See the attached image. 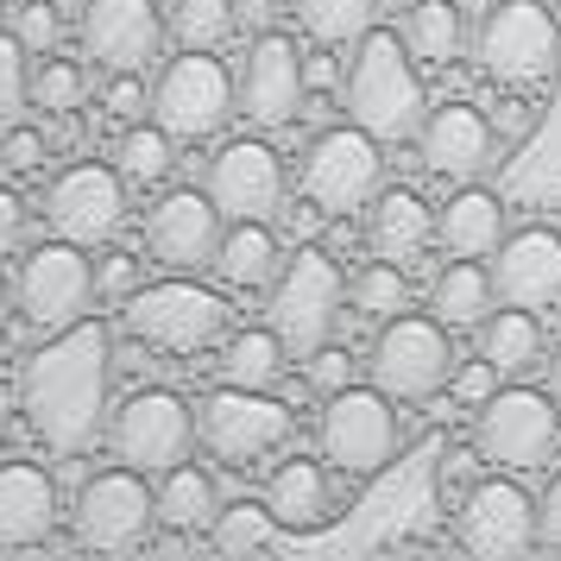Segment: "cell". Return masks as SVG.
Returning <instances> with one entry per match:
<instances>
[{"instance_id": "cell-7", "label": "cell", "mask_w": 561, "mask_h": 561, "mask_svg": "<svg viewBox=\"0 0 561 561\" xmlns=\"http://www.w3.org/2000/svg\"><path fill=\"white\" fill-rule=\"evenodd\" d=\"M398 398L379 385H341L322 398V423H316V448L341 480H373L385 473L398 448H404V423H398Z\"/></svg>"}, {"instance_id": "cell-28", "label": "cell", "mask_w": 561, "mask_h": 561, "mask_svg": "<svg viewBox=\"0 0 561 561\" xmlns=\"http://www.w3.org/2000/svg\"><path fill=\"white\" fill-rule=\"evenodd\" d=\"M473 341H480V359H492L499 366V379H530L536 366H542V354H549V341H542V316L536 309H492L480 329H473Z\"/></svg>"}, {"instance_id": "cell-36", "label": "cell", "mask_w": 561, "mask_h": 561, "mask_svg": "<svg viewBox=\"0 0 561 561\" xmlns=\"http://www.w3.org/2000/svg\"><path fill=\"white\" fill-rule=\"evenodd\" d=\"M26 102L45 107V114H57V121H64V114H82V102H89V64L45 51L26 70Z\"/></svg>"}, {"instance_id": "cell-47", "label": "cell", "mask_w": 561, "mask_h": 561, "mask_svg": "<svg viewBox=\"0 0 561 561\" xmlns=\"http://www.w3.org/2000/svg\"><path fill=\"white\" fill-rule=\"evenodd\" d=\"M272 13H278L272 0H240V26L247 32H272Z\"/></svg>"}, {"instance_id": "cell-18", "label": "cell", "mask_w": 561, "mask_h": 561, "mask_svg": "<svg viewBox=\"0 0 561 561\" xmlns=\"http://www.w3.org/2000/svg\"><path fill=\"white\" fill-rule=\"evenodd\" d=\"M309 102V57L297 51L290 32H253L247 64H240V114L259 133L297 127V114Z\"/></svg>"}, {"instance_id": "cell-9", "label": "cell", "mask_w": 561, "mask_h": 561, "mask_svg": "<svg viewBox=\"0 0 561 561\" xmlns=\"http://www.w3.org/2000/svg\"><path fill=\"white\" fill-rule=\"evenodd\" d=\"M102 304V290H95V259L89 247L77 240H38L26 259H20V278H13V309H20V322H26L38 341L45 334H64L89 322Z\"/></svg>"}, {"instance_id": "cell-45", "label": "cell", "mask_w": 561, "mask_h": 561, "mask_svg": "<svg viewBox=\"0 0 561 561\" xmlns=\"http://www.w3.org/2000/svg\"><path fill=\"white\" fill-rule=\"evenodd\" d=\"M448 391H455V404H467V410H480L485 398H492V391H499V366H492V359H467V366H455V385H448Z\"/></svg>"}, {"instance_id": "cell-43", "label": "cell", "mask_w": 561, "mask_h": 561, "mask_svg": "<svg viewBox=\"0 0 561 561\" xmlns=\"http://www.w3.org/2000/svg\"><path fill=\"white\" fill-rule=\"evenodd\" d=\"M304 379L316 385L322 398H329V391H341V385H354V354L329 341V347H316V354L304 359Z\"/></svg>"}, {"instance_id": "cell-15", "label": "cell", "mask_w": 561, "mask_h": 561, "mask_svg": "<svg viewBox=\"0 0 561 561\" xmlns=\"http://www.w3.org/2000/svg\"><path fill=\"white\" fill-rule=\"evenodd\" d=\"M455 542L467 549V556H480V561H517V556H530L536 542H542V511H536V499L517 485V473L492 467V473L473 480L467 499H460Z\"/></svg>"}, {"instance_id": "cell-34", "label": "cell", "mask_w": 561, "mask_h": 561, "mask_svg": "<svg viewBox=\"0 0 561 561\" xmlns=\"http://www.w3.org/2000/svg\"><path fill=\"white\" fill-rule=\"evenodd\" d=\"M171 45L178 51H221L240 32V0H171Z\"/></svg>"}, {"instance_id": "cell-29", "label": "cell", "mask_w": 561, "mask_h": 561, "mask_svg": "<svg viewBox=\"0 0 561 561\" xmlns=\"http://www.w3.org/2000/svg\"><path fill=\"white\" fill-rule=\"evenodd\" d=\"M492 309H499V284L485 259H455L430 278V316H442L455 334H473Z\"/></svg>"}, {"instance_id": "cell-42", "label": "cell", "mask_w": 561, "mask_h": 561, "mask_svg": "<svg viewBox=\"0 0 561 561\" xmlns=\"http://www.w3.org/2000/svg\"><path fill=\"white\" fill-rule=\"evenodd\" d=\"M102 114H107V121H121V127L146 121V114H152V89H146V77H107Z\"/></svg>"}, {"instance_id": "cell-33", "label": "cell", "mask_w": 561, "mask_h": 561, "mask_svg": "<svg viewBox=\"0 0 561 561\" xmlns=\"http://www.w3.org/2000/svg\"><path fill=\"white\" fill-rule=\"evenodd\" d=\"M284 359H290V347H284V334L265 322V329H233L228 341H221V379L233 385H278L284 379Z\"/></svg>"}, {"instance_id": "cell-12", "label": "cell", "mask_w": 561, "mask_h": 561, "mask_svg": "<svg viewBox=\"0 0 561 561\" xmlns=\"http://www.w3.org/2000/svg\"><path fill=\"white\" fill-rule=\"evenodd\" d=\"M152 473H139V467H102V473H89L77 485V499H70V530H77L82 549H95V556H127L139 549L158 524V485H146Z\"/></svg>"}, {"instance_id": "cell-40", "label": "cell", "mask_w": 561, "mask_h": 561, "mask_svg": "<svg viewBox=\"0 0 561 561\" xmlns=\"http://www.w3.org/2000/svg\"><path fill=\"white\" fill-rule=\"evenodd\" d=\"M139 284H146V259H139V253L107 247V253L95 259V290H102V304H127Z\"/></svg>"}, {"instance_id": "cell-2", "label": "cell", "mask_w": 561, "mask_h": 561, "mask_svg": "<svg viewBox=\"0 0 561 561\" xmlns=\"http://www.w3.org/2000/svg\"><path fill=\"white\" fill-rule=\"evenodd\" d=\"M347 121L366 127L385 146H404L423 133L430 121V89H423V70H416V51H410L398 32H366L347 57Z\"/></svg>"}, {"instance_id": "cell-23", "label": "cell", "mask_w": 561, "mask_h": 561, "mask_svg": "<svg viewBox=\"0 0 561 561\" xmlns=\"http://www.w3.org/2000/svg\"><path fill=\"white\" fill-rule=\"evenodd\" d=\"M64 517V492L38 460H7L0 455V549H38L51 542Z\"/></svg>"}, {"instance_id": "cell-21", "label": "cell", "mask_w": 561, "mask_h": 561, "mask_svg": "<svg viewBox=\"0 0 561 561\" xmlns=\"http://www.w3.org/2000/svg\"><path fill=\"white\" fill-rule=\"evenodd\" d=\"M416 146H423V164H430V178L442 183H480L492 164H499V133L485 121L473 102H442L430 107V121L416 133Z\"/></svg>"}, {"instance_id": "cell-19", "label": "cell", "mask_w": 561, "mask_h": 561, "mask_svg": "<svg viewBox=\"0 0 561 561\" xmlns=\"http://www.w3.org/2000/svg\"><path fill=\"white\" fill-rule=\"evenodd\" d=\"M221 233H228V215L215 208L208 183L203 190H164L146 208V253L164 272H203V265H215Z\"/></svg>"}, {"instance_id": "cell-24", "label": "cell", "mask_w": 561, "mask_h": 561, "mask_svg": "<svg viewBox=\"0 0 561 561\" xmlns=\"http://www.w3.org/2000/svg\"><path fill=\"white\" fill-rule=\"evenodd\" d=\"M442 240V208H430L416 190L404 183H385L373 208H366V247L379 259H398V265H416Z\"/></svg>"}, {"instance_id": "cell-39", "label": "cell", "mask_w": 561, "mask_h": 561, "mask_svg": "<svg viewBox=\"0 0 561 561\" xmlns=\"http://www.w3.org/2000/svg\"><path fill=\"white\" fill-rule=\"evenodd\" d=\"M13 38L26 45V57L57 51V38H64V13H57V0H20V7H13Z\"/></svg>"}, {"instance_id": "cell-32", "label": "cell", "mask_w": 561, "mask_h": 561, "mask_svg": "<svg viewBox=\"0 0 561 561\" xmlns=\"http://www.w3.org/2000/svg\"><path fill=\"white\" fill-rule=\"evenodd\" d=\"M379 20V0H297V26L322 51H354Z\"/></svg>"}, {"instance_id": "cell-26", "label": "cell", "mask_w": 561, "mask_h": 561, "mask_svg": "<svg viewBox=\"0 0 561 561\" xmlns=\"http://www.w3.org/2000/svg\"><path fill=\"white\" fill-rule=\"evenodd\" d=\"M284 240L272 221H228L221 247H215V278L228 290H272L284 272Z\"/></svg>"}, {"instance_id": "cell-13", "label": "cell", "mask_w": 561, "mask_h": 561, "mask_svg": "<svg viewBox=\"0 0 561 561\" xmlns=\"http://www.w3.org/2000/svg\"><path fill=\"white\" fill-rule=\"evenodd\" d=\"M385 190V139H373L366 127H322L304 152V196L329 221L341 215H366L373 196Z\"/></svg>"}, {"instance_id": "cell-48", "label": "cell", "mask_w": 561, "mask_h": 561, "mask_svg": "<svg viewBox=\"0 0 561 561\" xmlns=\"http://www.w3.org/2000/svg\"><path fill=\"white\" fill-rule=\"evenodd\" d=\"M7 309H13V284H7V272H0V322H7Z\"/></svg>"}, {"instance_id": "cell-10", "label": "cell", "mask_w": 561, "mask_h": 561, "mask_svg": "<svg viewBox=\"0 0 561 561\" xmlns=\"http://www.w3.org/2000/svg\"><path fill=\"white\" fill-rule=\"evenodd\" d=\"M448 334L455 329H448L442 316H416V309L379 322L373 354H366L373 385L391 391L398 404H423V398H435V391H448V385H455V366H460Z\"/></svg>"}, {"instance_id": "cell-17", "label": "cell", "mask_w": 561, "mask_h": 561, "mask_svg": "<svg viewBox=\"0 0 561 561\" xmlns=\"http://www.w3.org/2000/svg\"><path fill=\"white\" fill-rule=\"evenodd\" d=\"M171 38V13L158 0H89L82 7V57L102 77H152Z\"/></svg>"}, {"instance_id": "cell-31", "label": "cell", "mask_w": 561, "mask_h": 561, "mask_svg": "<svg viewBox=\"0 0 561 561\" xmlns=\"http://www.w3.org/2000/svg\"><path fill=\"white\" fill-rule=\"evenodd\" d=\"M404 45L416 51V64H435V70L460 64V51H467V20H460V7L455 0H410Z\"/></svg>"}, {"instance_id": "cell-16", "label": "cell", "mask_w": 561, "mask_h": 561, "mask_svg": "<svg viewBox=\"0 0 561 561\" xmlns=\"http://www.w3.org/2000/svg\"><path fill=\"white\" fill-rule=\"evenodd\" d=\"M127 190L133 183L121 178V164L77 158L45 183V228L57 240H77V247H107L127 228Z\"/></svg>"}, {"instance_id": "cell-1", "label": "cell", "mask_w": 561, "mask_h": 561, "mask_svg": "<svg viewBox=\"0 0 561 561\" xmlns=\"http://www.w3.org/2000/svg\"><path fill=\"white\" fill-rule=\"evenodd\" d=\"M107 385H114V334L89 316L77 329L45 334L20 366V416L51 455L77 460L107 435Z\"/></svg>"}, {"instance_id": "cell-25", "label": "cell", "mask_w": 561, "mask_h": 561, "mask_svg": "<svg viewBox=\"0 0 561 561\" xmlns=\"http://www.w3.org/2000/svg\"><path fill=\"white\" fill-rule=\"evenodd\" d=\"M265 505L284 530H322L334 517V485H329V460L309 455H284L265 473Z\"/></svg>"}, {"instance_id": "cell-44", "label": "cell", "mask_w": 561, "mask_h": 561, "mask_svg": "<svg viewBox=\"0 0 561 561\" xmlns=\"http://www.w3.org/2000/svg\"><path fill=\"white\" fill-rule=\"evenodd\" d=\"M26 233H32V203L13 190V183H0V259L20 253V247H26Z\"/></svg>"}, {"instance_id": "cell-4", "label": "cell", "mask_w": 561, "mask_h": 561, "mask_svg": "<svg viewBox=\"0 0 561 561\" xmlns=\"http://www.w3.org/2000/svg\"><path fill=\"white\" fill-rule=\"evenodd\" d=\"M121 316H127V334L139 347H158V354H178V359L228 341V297L215 284H196L190 272L139 284L121 304Z\"/></svg>"}, {"instance_id": "cell-6", "label": "cell", "mask_w": 561, "mask_h": 561, "mask_svg": "<svg viewBox=\"0 0 561 561\" xmlns=\"http://www.w3.org/2000/svg\"><path fill=\"white\" fill-rule=\"evenodd\" d=\"M341 304H347V278L329 259V247L304 240L297 253L284 259L278 284L265 290V322L284 334L290 359H309L316 347H329L341 329Z\"/></svg>"}, {"instance_id": "cell-11", "label": "cell", "mask_w": 561, "mask_h": 561, "mask_svg": "<svg viewBox=\"0 0 561 561\" xmlns=\"http://www.w3.org/2000/svg\"><path fill=\"white\" fill-rule=\"evenodd\" d=\"M485 467H505V473H542L561 448V404L536 385L511 379L499 385L480 404V430H473Z\"/></svg>"}, {"instance_id": "cell-14", "label": "cell", "mask_w": 561, "mask_h": 561, "mask_svg": "<svg viewBox=\"0 0 561 561\" xmlns=\"http://www.w3.org/2000/svg\"><path fill=\"white\" fill-rule=\"evenodd\" d=\"M196 442H203L196 435V410L183 404L178 391H164V385L127 391L114 404V416H107V448H114V460H127V467L152 473V480L171 473L178 460H190Z\"/></svg>"}, {"instance_id": "cell-46", "label": "cell", "mask_w": 561, "mask_h": 561, "mask_svg": "<svg viewBox=\"0 0 561 561\" xmlns=\"http://www.w3.org/2000/svg\"><path fill=\"white\" fill-rule=\"evenodd\" d=\"M536 511H542V542H549V549H561V473H556L549 485H542Z\"/></svg>"}, {"instance_id": "cell-37", "label": "cell", "mask_w": 561, "mask_h": 561, "mask_svg": "<svg viewBox=\"0 0 561 561\" xmlns=\"http://www.w3.org/2000/svg\"><path fill=\"white\" fill-rule=\"evenodd\" d=\"M347 297H354V309L366 316V322H391V316H404L410 309V278L398 259H366L354 278H347Z\"/></svg>"}, {"instance_id": "cell-27", "label": "cell", "mask_w": 561, "mask_h": 561, "mask_svg": "<svg viewBox=\"0 0 561 561\" xmlns=\"http://www.w3.org/2000/svg\"><path fill=\"white\" fill-rule=\"evenodd\" d=\"M442 247L455 259H492L505 247V203L485 183H455L442 203Z\"/></svg>"}, {"instance_id": "cell-20", "label": "cell", "mask_w": 561, "mask_h": 561, "mask_svg": "<svg viewBox=\"0 0 561 561\" xmlns=\"http://www.w3.org/2000/svg\"><path fill=\"white\" fill-rule=\"evenodd\" d=\"M208 196L228 221H278L284 215V158L272 139H228L208 158Z\"/></svg>"}, {"instance_id": "cell-22", "label": "cell", "mask_w": 561, "mask_h": 561, "mask_svg": "<svg viewBox=\"0 0 561 561\" xmlns=\"http://www.w3.org/2000/svg\"><path fill=\"white\" fill-rule=\"evenodd\" d=\"M499 304L517 309H561V228H517L505 233V247L485 259Z\"/></svg>"}, {"instance_id": "cell-5", "label": "cell", "mask_w": 561, "mask_h": 561, "mask_svg": "<svg viewBox=\"0 0 561 561\" xmlns=\"http://www.w3.org/2000/svg\"><path fill=\"white\" fill-rule=\"evenodd\" d=\"M240 114V70L215 51H178L152 70V121L178 146H203Z\"/></svg>"}, {"instance_id": "cell-41", "label": "cell", "mask_w": 561, "mask_h": 561, "mask_svg": "<svg viewBox=\"0 0 561 561\" xmlns=\"http://www.w3.org/2000/svg\"><path fill=\"white\" fill-rule=\"evenodd\" d=\"M45 158H51V139H45L38 127H7L0 133V171H7V178L45 171Z\"/></svg>"}, {"instance_id": "cell-35", "label": "cell", "mask_w": 561, "mask_h": 561, "mask_svg": "<svg viewBox=\"0 0 561 561\" xmlns=\"http://www.w3.org/2000/svg\"><path fill=\"white\" fill-rule=\"evenodd\" d=\"M114 164H121V178L133 190H152V183L171 178V164H178V139L158 127V121H133L121 133V146H114Z\"/></svg>"}, {"instance_id": "cell-8", "label": "cell", "mask_w": 561, "mask_h": 561, "mask_svg": "<svg viewBox=\"0 0 561 561\" xmlns=\"http://www.w3.org/2000/svg\"><path fill=\"white\" fill-rule=\"evenodd\" d=\"M196 435H203V448L221 467H259V460H272L297 435V410L284 404L272 385L221 379L196 404Z\"/></svg>"}, {"instance_id": "cell-38", "label": "cell", "mask_w": 561, "mask_h": 561, "mask_svg": "<svg viewBox=\"0 0 561 561\" xmlns=\"http://www.w3.org/2000/svg\"><path fill=\"white\" fill-rule=\"evenodd\" d=\"M284 524L272 517L265 499H240V505H221V517L208 524V542L221 549V556H259V549H272V536Z\"/></svg>"}, {"instance_id": "cell-30", "label": "cell", "mask_w": 561, "mask_h": 561, "mask_svg": "<svg viewBox=\"0 0 561 561\" xmlns=\"http://www.w3.org/2000/svg\"><path fill=\"white\" fill-rule=\"evenodd\" d=\"M221 517V485L208 467L178 460L171 473H158V524L178 536H208V524Z\"/></svg>"}, {"instance_id": "cell-3", "label": "cell", "mask_w": 561, "mask_h": 561, "mask_svg": "<svg viewBox=\"0 0 561 561\" xmlns=\"http://www.w3.org/2000/svg\"><path fill=\"white\" fill-rule=\"evenodd\" d=\"M473 57H480L485 82H499L511 95H536L549 89L561 70V20L549 0H492L480 32H473Z\"/></svg>"}]
</instances>
